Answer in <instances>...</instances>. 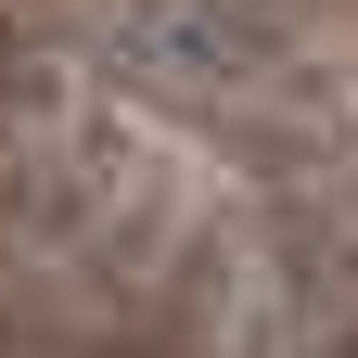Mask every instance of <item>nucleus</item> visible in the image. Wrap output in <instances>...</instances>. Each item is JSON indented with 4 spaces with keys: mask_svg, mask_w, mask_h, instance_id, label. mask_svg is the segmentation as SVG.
Returning a JSON list of instances; mask_svg holds the SVG:
<instances>
[{
    "mask_svg": "<svg viewBox=\"0 0 358 358\" xmlns=\"http://www.w3.org/2000/svg\"><path fill=\"white\" fill-rule=\"evenodd\" d=\"M0 358H52V345H26V333H13V320H0Z\"/></svg>",
    "mask_w": 358,
    "mask_h": 358,
    "instance_id": "f257e3e1",
    "label": "nucleus"
}]
</instances>
